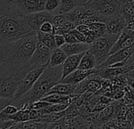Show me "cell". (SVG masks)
Wrapping results in <instances>:
<instances>
[{"label": "cell", "mask_w": 134, "mask_h": 129, "mask_svg": "<svg viewBox=\"0 0 134 129\" xmlns=\"http://www.w3.org/2000/svg\"><path fill=\"white\" fill-rule=\"evenodd\" d=\"M48 127V123L40 121L39 120H30L28 121L21 122V123H17L14 124L11 129H22V128H47Z\"/></svg>", "instance_id": "cell-25"}, {"label": "cell", "mask_w": 134, "mask_h": 129, "mask_svg": "<svg viewBox=\"0 0 134 129\" xmlns=\"http://www.w3.org/2000/svg\"><path fill=\"white\" fill-rule=\"evenodd\" d=\"M16 124H17V122H15L14 120H12L0 121V128H11Z\"/></svg>", "instance_id": "cell-42"}, {"label": "cell", "mask_w": 134, "mask_h": 129, "mask_svg": "<svg viewBox=\"0 0 134 129\" xmlns=\"http://www.w3.org/2000/svg\"><path fill=\"white\" fill-rule=\"evenodd\" d=\"M20 12L25 15L45 10L47 0H11Z\"/></svg>", "instance_id": "cell-9"}, {"label": "cell", "mask_w": 134, "mask_h": 129, "mask_svg": "<svg viewBox=\"0 0 134 129\" xmlns=\"http://www.w3.org/2000/svg\"><path fill=\"white\" fill-rule=\"evenodd\" d=\"M107 33L120 35L126 28V21L124 16L120 14L110 18L107 22Z\"/></svg>", "instance_id": "cell-13"}, {"label": "cell", "mask_w": 134, "mask_h": 129, "mask_svg": "<svg viewBox=\"0 0 134 129\" xmlns=\"http://www.w3.org/2000/svg\"><path fill=\"white\" fill-rule=\"evenodd\" d=\"M132 30H134V26H133V28H132Z\"/></svg>", "instance_id": "cell-50"}, {"label": "cell", "mask_w": 134, "mask_h": 129, "mask_svg": "<svg viewBox=\"0 0 134 129\" xmlns=\"http://www.w3.org/2000/svg\"><path fill=\"white\" fill-rule=\"evenodd\" d=\"M13 101V98H7L0 97V112H1L7 105L10 104Z\"/></svg>", "instance_id": "cell-43"}, {"label": "cell", "mask_w": 134, "mask_h": 129, "mask_svg": "<svg viewBox=\"0 0 134 129\" xmlns=\"http://www.w3.org/2000/svg\"><path fill=\"white\" fill-rule=\"evenodd\" d=\"M51 50L48 46H47L43 43L38 41L35 52L29 62V66L30 70L43 66V64H48L51 58Z\"/></svg>", "instance_id": "cell-8"}, {"label": "cell", "mask_w": 134, "mask_h": 129, "mask_svg": "<svg viewBox=\"0 0 134 129\" xmlns=\"http://www.w3.org/2000/svg\"><path fill=\"white\" fill-rule=\"evenodd\" d=\"M84 54H85V52L81 53V54H72V55L67 56L65 61H64V63L62 64V80L63 78H65L66 76H68L70 73H73L74 71H75L78 69L80 61H81V57H83Z\"/></svg>", "instance_id": "cell-14"}, {"label": "cell", "mask_w": 134, "mask_h": 129, "mask_svg": "<svg viewBox=\"0 0 134 129\" xmlns=\"http://www.w3.org/2000/svg\"><path fill=\"white\" fill-rule=\"evenodd\" d=\"M47 66L48 64H43V66H38V67L30 70L25 75V77L23 78L21 82L20 83V84L16 91V93L14 95V99L18 98L25 95L29 91H30V89L33 87V85L37 81V80L41 76V74L43 73L44 69H46V67Z\"/></svg>", "instance_id": "cell-7"}, {"label": "cell", "mask_w": 134, "mask_h": 129, "mask_svg": "<svg viewBox=\"0 0 134 129\" xmlns=\"http://www.w3.org/2000/svg\"><path fill=\"white\" fill-rule=\"evenodd\" d=\"M127 84H128L129 87H130L132 89H134V78L127 77Z\"/></svg>", "instance_id": "cell-44"}, {"label": "cell", "mask_w": 134, "mask_h": 129, "mask_svg": "<svg viewBox=\"0 0 134 129\" xmlns=\"http://www.w3.org/2000/svg\"><path fill=\"white\" fill-rule=\"evenodd\" d=\"M77 84H65L59 82L56 84L47 93V95L58 93L62 95H71L73 97H76V90Z\"/></svg>", "instance_id": "cell-18"}, {"label": "cell", "mask_w": 134, "mask_h": 129, "mask_svg": "<svg viewBox=\"0 0 134 129\" xmlns=\"http://www.w3.org/2000/svg\"><path fill=\"white\" fill-rule=\"evenodd\" d=\"M51 103H49L46 101H43V100H39V101H36L33 103H32L27 109H35V110H40V109H43L44 108H46L47 106H48L49 105H51Z\"/></svg>", "instance_id": "cell-36"}, {"label": "cell", "mask_w": 134, "mask_h": 129, "mask_svg": "<svg viewBox=\"0 0 134 129\" xmlns=\"http://www.w3.org/2000/svg\"><path fill=\"white\" fill-rule=\"evenodd\" d=\"M38 43L36 32H31L14 41L12 55L8 63L27 66L31 60Z\"/></svg>", "instance_id": "cell-4"}, {"label": "cell", "mask_w": 134, "mask_h": 129, "mask_svg": "<svg viewBox=\"0 0 134 129\" xmlns=\"http://www.w3.org/2000/svg\"><path fill=\"white\" fill-rule=\"evenodd\" d=\"M133 69H134V61H133V62H132V63H130L129 64H128V66H125V73H126L127 72H129V70Z\"/></svg>", "instance_id": "cell-45"}, {"label": "cell", "mask_w": 134, "mask_h": 129, "mask_svg": "<svg viewBox=\"0 0 134 129\" xmlns=\"http://www.w3.org/2000/svg\"><path fill=\"white\" fill-rule=\"evenodd\" d=\"M125 75L129 77H132V78H134V69H131L129 70V72H127L125 73Z\"/></svg>", "instance_id": "cell-48"}, {"label": "cell", "mask_w": 134, "mask_h": 129, "mask_svg": "<svg viewBox=\"0 0 134 129\" xmlns=\"http://www.w3.org/2000/svg\"><path fill=\"white\" fill-rule=\"evenodd\" d=\"M67 21V19L65 17V15L64 14H54L53 18H52V24L54 25V26L55 27V30L58 28H62L65 23Z\"/></svg>", "instance_id": "cell-33"}, {"label": "cell", "mask_w": 134, "mask_h": 129, "mask_svg": "<svg viewBox=\"0 0 134 129\" xmlns=\"http://www.w3.org/2000/svg\"><path fill=\"white\" fill-rule=\"evenodd\" d=\"M19 109H20L18 107H17L16 105H13V104L10 103V104L7 105L1 112L4 115H6V116H9V115H12V114L17 113Z\"/></svg>", "instance_id": "cell-37"}, {"label": "cell", "mask_w": 134, "mask_h": 129, "mask_svg": "<svg viewBox=\"0 0 134 129\" xmlns=\"http://www.w3.org/2000/svg\"><path fill=\"white\" fill-rule=\"evenodd\" d=\"M134 61V52L132 53V54L130 56V57L127 60V61H126V66H128V64H129L130 63H132V62H133Z\"/></svg>", "instance_id": "cell-47"}, {"label": "cell", "mask_w": 134, "mask_h": 129, "mask_svg": "<svg viewBox=\"0 0 134 129\" xmlns=\"http://www.w3.org/2000/svg\"><path fill=\"white\" fill-rule=\"evenodd\" d=\"M74 35L75 36V37L77 38V39L78 40V42H81V43H86V39H85V36L79 30H77V28L74 29L73 31H71Z\"/></svg>", "instance_id": "cell-41"}, {"label": "cell", "mask_w": 134, "mask_h": 129, "mask_svg": "<svg viewBox=\"0 0 134 129\" xmlns=\"http://www.w3.org/2000/svg\"><path fill=\"white\" fill-rule=\"evenodd\" d=\"M60 3L61 0H47L45 4V10L52 12L54 14H56L59 8Z\"/></svg>", "instance_id": "cell-34"}, {"label": "cell", "mask_w": 134, "mask_h": 129, "mask_svg": "<svg viewBox=\"0 0 134 129\" xmlns=\"http://www.w3.org/2000/svg\"><path fill=\"white\" fill-rule=\"evenodd\" d=\"M8 120H14L17 123H21L25 121L30 120V115H29V109H21L17 113L7 116Z\"/></svg>", "instance_id": "cell-28"}, {"label": "cell", "mask_w": 134, "mask_h": 129, "mask_svg": "<svg viewBox=\"0 0 134 129\" xmlns=\"http://www.w3.org/2000/svg\"><path fill=\"white\" fill-rule=\"evenodd\" d=\"M77 7L76 0H61L59 8L57 11V14H67Z\"/></svg>", "instance_id": "cell-29"}, {"label": "cell", "mask_w": 134, "mask_h": 129, "mask_svg": "<svg viewBox=\"0 0 134 129\" xmlns=\"http://www.w3.org/2000/svg\"><path fill=\"white\" fill-rule=\"evenodd\" d=\"M36 34H37L38 41L45 44L51 50H54V49L57 48V46H56L55 41H54V34L45 33V32H42L40 31H37Z\"/></svg>", "instance_id": "cell-26"}, {"label": "cell", "mask_w": 134, "mask_h": 129, "mask_svg": "<svg viewBox=\"0 0 134 129\" xmlns=\"http://www.w3.org/2000/svg\"><path fill=\"white\" fill-rule=\"evenodd\" d=\"M30 71L29 64L18 66L11 63H5L0 66V97L13 98L16 91Z\"/></svg>", "instance_id": "cell-3"}, {"label": "cell", "mask_w": 134, "mask_h": 129, "mask_svg": "<svg viewBox=\"0 0 134 129\" xmlns=\"http://www.w3.org/2000/svg\"><path fill=\"white\" fill-rule=\"evenodd\" d=\"M132 128H134V120L132 122Z\"/></svg>", "instance_id": "cell-49"}, {"label": "cell", "mask_w": 134, "mask_h": 129, "mask_svg": "<svg viewBox=\"0 0 134 129\" xmlns=\"http://www.w3.org/2000/svg\"><path fill=\"white\" fill-rule=\"evenodd\" d=\"M39 31L45 33L55 34V27L54 26L51 21H46L40 26Z\"/></svg>", "instance_id": "cell-35"}, {"label": "cell", "mask_w": 134, "mask_h": 129, "mask_svg": "<svg viewBox=\"0 0 134 129\" xmlns=\"http://www.w3.org/2000/svg\"><path fill=\"white\" fill-rule=\"evenodd\" d=\"M61 48L69 56L72 54H77L85 52L87 50L89 49V44L87 43H81V42H77L74 43H65Z\"/></svg>", "instance_id": "cell-20"}, {"label": "cell", "mask_w": 134, "mask_h": 129, "mask_svg": "<svg viewBox=\"0 0 134 129\" xmlns=\"http://www.w3.org/2000/svg\"><path fill=\"white\" fill-rule=\"evenodd\" d=\"M96 68L91 70H81L77 69V70L74 71L73 73H70L68 76H66L65 78H63L60 82L65 84H78L82 81H84L88 77L96 73Z\"/></svg>", "instance_id": "cell-15"}, {"label": "cell", "mask_w": 134, "mask_h": 129, "mask_svg": "<svg viewBox=\"0 0 134 129\" xmlns=\"http://www.w3.org/2000/svg\"><path fill=\"white\" fill-rule=\"evenodd\" d=\"M54 14L52 12H49L47 10H42L36 13H32L26 15L27 21L31 28V29L34 32H37L40 30V26L46 21H51Z\"/></svg>", "instance_id": "cell-11"}, {"label": "cell", "mask_w": 134, "mask_h": 129, "mask_svg": "<svg viewBox=\"0 0 134 129\" xmlns=\"http://www.w3.org/2000/svg\"><path fill=\"white\" fill-rule=\"evenodd\" d=\"M80 114L79 108L78 106L74 103L71 102V104L66 108L65 109V120H70L78 116Z\"/></svg>", "instance_id": "cell-30"}, {"label": "cell", "mask_w": 134, "mask_h": 129, "mask_svg": "<svg viewBox=\"0 0 134 129\" xmlns=\"http://www.w3.org/2000/svg\"><path fill=\"white\" fill-rule=\"evenodd\" d=\"M121 14L126 21V28L132 29L134 26V0H124Z\"/></svg>", "instance_id": "cell-17"}, {"label": "cell", "mask_w": 134, "mask_h": 129, "mask_svg": "<svg viewBox=\"0 0 134 129\" xmlns=\"http://www.w3.org/2000/svg\"><path fill=\"white\" fill-rule=\"evenodd\" d=\"M62 77V66L52 67L48 64L30 91L25 95L13 99L11 104L16 105L20 109H27L32 103L46 96L50 90L61 81Z\"/></svg>", "instance_id": "cell-2"}, {"label": "cell", "mask_w": 134, "mask_h": 129, "mask_svg": "<svg viewBox=\"0 0 134 129\" xmlns=\"http://www.w3.org/2000/svg\"><path fill=\"white\" fill-rule=\"evenodd\" d=\"M95 74L100 77L103 79H112L118 75L125 74V66L105 67L101 69H96Z\"/></svg>", "instance_id": "cell-19"}, {"label": "cell", "mask_w": 134, "mask_h": 129, "mask_svg": "<svg viewBox=\"0 0 134 129\" xmlns=\"http://www.w3.org/2000/svg\"><path fill=\"white\" fill-rule=\"evenodd\" d=\"M65 39V42L67 43H77L78 40L77 39V38L75 37V36L74 35V33L72 32H70L68 33L64 34Z\"/></svg>", "instance_id": "cell-40"}, {"label": "cell", "mask_w": 134, "mask_h": 129, "mask_svg": "<svg viewBox=\"0 0 134 129\" xmlns=\"http://www.w3.org/2000/svg\"><path fill=\"white\" fill-rule=\"evenodd\" d=\"M31 32L26 15L11 0H0V42H14Z\"/></svg>", "instance_id": "cell-1"}, {"label": "cell", "mask_w": 134, "mask_h": 129, "mask_svg": "<svg viewBox=\"0 0 134 129\" xmlns=\"http://www.w3.org/2000/svg\"><path fill=\"white\" fill-rule=\"evenodd\" d=\"M120 35L106 33L89 44V50L95 56L97 66L103 64L109 57L111 48Z\"/></svg>", "instance_id": "cell-6"}, {"label": "cell", "mask_w": 134, "mask_h": 129, "mask_svg": "<svg viewBox=\"0 0 134 129\" xmlns=\"http://www.w3.org/2000/svg\"><path fill=\"white\" fill-rule=\"evenodd\" d=\"M123 1L124 0H88L84 6L99 15L102 22L106 23L110 18L121 14Z\"/></svg>", "instance_id": "cell-5"}, {"label": "cell", "mask_w": 134, "mask_h": 129, "mask_svg": "<svg viewBox=\"0 0 134 129\" xmlns=\"http://www.w3.org/2000/svg\"><path fill=\"white\" fill-rule=\"evenodd\" d=\"M133 43H134V30L131 28H125L120 34L118 39L113 45L110 54H114L116 51L120 50L121 49L129 47L132 46Z\"/></svg>", "instance_id": "cell-12"}, {"label": "cell", "mask_w": 134, "mask_h": 129, "mask_svg": "<svg viewBox=\"0 0 134 129\" xmlns=\"http://www.w3.org/2000/svg\"><path fill=\"white\" fill-rule=\"evenodd\" d=\"M13 48L14 42H0V66L9 61Z\"/></svg>", "instance_id": "cell-23"}, {"label": "cell", "mask_w": 134, "mask_h": 129, "mask_svg": "<svg viewBox=\"0 0 134 129\" xmlns=\"http://www.w3.org/2000/svg\"><path fill=\"white\" fill-rule=\"evenodd\" d=\"M124 88L125 91V94L124 97L121 99V101L126 105L134 104V89L129 87L128 85Z\"/></svg>", "instance_id": "cell-32"}, {"label": "cell", "mask_w": 134, "mask_h": 129, "mask_svg": "<svg viewBox=\"0 0 134 129\" xmlns=\"http://www.w3.org/2000/svg\"><path fill=\"white\" fill-rule=\"evenodd\" d=\"M67 56L68 55L65 53V51L61 47H57L51 50V58L48 64L52 67L62 66Z\"/></svg>", "instance_id": "cell-22"}, {"label": "cell", "mask_w": 134, "mask_h": 129, "mask_svg": "<svg viewBox=\"0 0 134 129\" xmlns=\"http://www.w3.org/2000/svg\"><path fill=\"white\" fill-rule=\"evenodd\" d=\"M88 25H90L92 27V28L93 29L94 32L96 33V35L97 36L98 38L107 33V25H106V23H104V22L96 21Z\"/></svg>", "instance_id": "cell-31"}, {"label": "cell", "mask_w": 134, "mask_h": 129, "mask_svg": "<svg viewBox=\"0 0 134 129\" xmlns=\"http://www.w3.org/2000/svg\"><path fill=\"white\" fill-rule=\"evenodd\" d=\"M133 52H134V43L129 47L121 49L120 50L116 51L114 54H110L109 57H107V59L103 64H101L100 66L96 67V69L109 67L110 66H112V64H118L120 62H124L126 66L127 60L130 57V56L132 54Z\"/></svg>", "instance_id": "cell-10"}, {"label": "cell", "mask_w": 134, "mask_h": 129, "mask_svg": "<svg viewBox=\"0 0 134 129\" xmlns=\"http://www.w3.org/2000/svg\"><path fill=\"white\" fill-rule=\"evenodd\" d=\"M96 66H97V64H96L95 56L90 51L89 49L87 50L85 52L83 57H81L78 69L81 70H91V69H96Z\"/></svg>", "instance_id": "cell-21"}, {"label": "cell", "mask_w": 134, "mask_h": 129, "mask_svg": "<svg viewBox=\"0 0 134 129\" xmlns=\"http://www.w3.org/2000/svg\"><path fill=\"white\" fill-rule=\"evenodd\" d=\"M126 120L130 122L131 124L134 120V104L127 105Z\"/></svg>", "instance_id": "cell-38"}, {"label": "cell", "mask_w": 134, "mask_h": 129, "mask_svg": "<svg viewBox=\"0 0 134 129\" xmlns=\"http://www.w3.org/2000/svg\"><path fill=\"white\" fill-rule=\"evenodd\" d=\"M73 98L74 97L71 95L54 93L44 96L43 98H41V100L46 101L51 104H62V103H71Z\"/></svg>", "instance_id": "cell-24"}, {"label": "cell", "mask_w": 134, "mask_h": 129, "mask_svg": "<svg viewBox=\"0 0 134 129\" xmlns=\"http://www.w3.org/2000/svg\"><path fill=\"white\" fill-rule=\"evenodd\" d=\"M93 14L89 9H88L85 6H77L70 12L65 14V17L67 21L74 22L77 25H80L81 21L84 20L88 15Z\"/></svg>", "instance_id": "cell-16"}, {"label": "cell", "mask_w": 134, "mask_h": 129, "mask_svg": "<svg viewBox=\"0 0 134 129\" xmlns=\"http://www.w3.org/2000/svg\"><path fill=\"white\" fill-rule=\"evenodd\" d=\"M65 109L61 112H54V113H51L47 114H43L41 116L40 118L37 120L46 122V123H55L62 120H65Z\"/></svg>", "instance_id": "cell-27"}, {"label": "cell", "mask_w": 134, "mask_h": 129, "mask_svg": "<svg viewBox=\"0 0 134 129\" xmlns=\"http://www.w3.org/2000/svg\"><path fill=\"white\" fill-rule=\"evenodd\" d=\"M54 41L57 47H62L66 42L64 35L62 34H54Z\"/></svg>", "instance_id": "cell-39"}, {"label": "cell", "mask_w": 134, "mask_h": 129, "mask_svg": "<svg viewBox=\"0 0 134 129\" xmlns=\"http://www.w3.org/2000/svg\"><path fill=\"white\" fill-rule=\"evenodd\" d=\"M88 0H76L77 6H84L88 3Z\"/></svg>", "instance_id": "cell-46"}]
</instances>
